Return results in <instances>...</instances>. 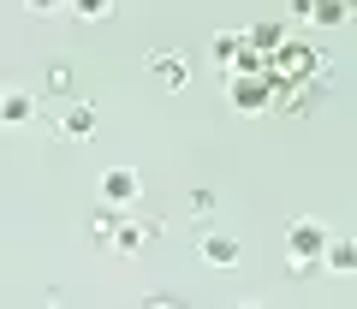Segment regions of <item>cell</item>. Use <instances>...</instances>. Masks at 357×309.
I'll use <instances>...</instances> for the list:
<instances>
[{
  "label": "cell",
  "mask_w": 357,
  "mask_h": 309,
  "mask_svg": "<svg viewBox=\"0 0 357 309\" xmlns=\"http://www.w3.org/2000/svg\"><path fill=\"white\" fill-rule=\"evenodd\" d=\"M328 226L321 220H310V214H298L292 226H286V262H321L328 256Z\"/></svg>",
  "instance_id": "obj_1"
},
{
  "label": "cell",
  "mask_w": 357,
  "mask_h": 309,
  "mask_svg": "<svg viewBox=\"0 0 357 309\" xmlns=\"http://www.w3.org/2000/svg\"><path fill=\"white\" fill-rule=\"evenodd\" d=\"M96 125H102V113H96L89 102H72L60 119H54V137H60V143H89V137H96Z\"/></svg>",
  "instance_id": "obj_2"
},
{
  "label": "cell",
  "mask_w": 357,
  "mask_h": 309,
  "mask_svg": "<svg viewBox=\"0 0 357 309\" xmlns=\"http://www.w3.org/2000/svg\"><path fill=\"white\" fill-rule=\"evenodd\" d=\"M137 196H143V179H137L131 167H107V173H102V203H107V208H119V214H126Z\"/></svg>",
  "instance_id": "obj_3"
},
{
  "label": "cell",
  "mask_w": 357,
  "mask_h": 309,
  "mask_svg": "<svg viewBox=\"0 0 357 309\" xmlns=\"http://www.w3.org/2000/svg\"><path fill=\"white\" fill-rule=\"evenodd\" d=\"M155 238H161V220H149V214H137V220H119V238H114V250L119 256H143V250L155 244Z\"/></svg>",
  "instance_id": "obj_4"
},
{
  "label": "cell",
  "mask_w": 357,
  "mask_h": 309,
  "mask_svg": "<svg viewBox=\"0 0 357 309\" xmlns=\"http://www.w3.org/2000/svg\"><path fill=\"white\" fill-rule=\"evenodd\" d=\"M197 250H203V262H208V268H220V274H232V268L244 262V244L232 238V232H203Z\"/></svg>",
  "instance_id": "obj_5"
},
{
  "label": "cell",
  "mask_w": 357,
  "mask_h": 309,
  "mask_svg": "<svg viewBox=\"0 0 357 309\" xmlns=\"http://www.w3.org/2000/svg\"><path fill=\"white\" fill-rule=\"evenodd\" d=\"M274 102V90H268L262 77H232V107H244V113H256V107Z\"/></svg>",
  "instance_id": "obj_6"
},
{
  "label": "cell",
  "mask_w": 357,
  "mask_h": 309,
  "mask_svg": "<svg viewBox=\"0 0 357 309\" xmlns=\"http://www.w3.org/2000/svg\"><path fill=\"white\" fill-rule=\"evenodd\" d=\"M149 72L155 77H161V84H167V90H185V84H191V77H185V54H149Z\"/></svg>",
  "instance_id": "obj_7"
},
{
  "label": "cell",
  "mask_w": 357,
  "mask_h": 309,
  "mask_svg": "<svg viewBox=\"0 0 357 309\" xmlns=\"http://www.w3.org/2000/svg\"><path fill=\"white\" fill-rule=\"evenodd\" d=\"M321 95H328V77H316V84H286V90H280V107L304 113V107H316Z\"/></svg>",
  "instance_id": "obj_8"
},
{
  "label": "cell",
  "mask_w": 357,
  "mask_h": 309,
  "mask_svg": "<svg viewBox=\"0 0 357 309\" xmlns=\"http://www.w3.org/2000/svg\"><path fill=\"white\" fill-rule=\"evenodd\" d=\"M321 268L328 274H357V238H333L328 256H321Z\"/></svg>",
  "instance_id": "obj_9"
},
{
  "label": "cell",
  "mask_w": 357,
  "mask_h": 309,
  "mask_svg": "<svg viewBox=\"0 0 357 309\" xmlns=\"http://www.w3.org/2000/svg\"><path fill=\"white\" fill-rule=\"evenodd\" d=\"M119 220H126V214H119V208H96V214H89V238H96V244H107V250H114V238H119Z\"/></svg>",
  "instance_id": "obj_10"
},
{
  "label": "cell",
  "mask_w": 357,
  "mask_h": 309,
  "mask_svg": "<svg viewBox=\"0 0 357 309\" xmlns=\"http://www.w3.org/2000/svg\"><path fill=\"white\" fill-rule=\"evenodd\" d=\"M298 18H316V24H345V18H351V6H340V0H316V6H310V0H304V6H298Z\"/></svg>",
  "instance_id": "obj_11"
},
{
  "label": "cell",
  "mask_w": 357,
  "mask_h": 309,
  "mask_svg": "<svg viewBox=\"0 0 357 309\" xmlns=\"http://www.w3.org/2000/svg\"><path fill=\"white\" fill-rule=\"evenodd\" d=\"M30 113H36V102H30L24 90H13L6 102H0V119H6V125H30Z\"/></svg>",
  "instance_id": "obj_12"
},
{
  "label": "cell",
  "mask_w": 357,
  "mask_h": 309,
  "mask_svg": "<svg viewBox=\"0 0 357 309\" xmlns=\"http://www.w3.org/2000/svg\"><path fill=\"white\" fill-rule=\"evenodd\" d=\"M66 90H72V65L54 60V65H48V95H66Z\"/></svg>",
  "instance_id": "obj_13"
},
{
  "label": "cell",
  "mask_w": 357,
  "mask_h": 309,
  "mask_svg": "<svg viewBox=\"0 0 357 309\" xmlns=\"http://www.w3.org/2000/svg\"><path fill=\"white\" fill-rule=\"evenodd\" d=\"M250 48L262 54V48H280V24H256L250 30Z\"/></svg>",
  "instance_id": "obj_14"
},
{
  "label": "cell",
  "mask_w": 357,
  "mask_h": 309,
  "mask_svg": "<svg viewBox=\"0 0 357 309\" xmlns=\"http://www.w3.org/2000/svg\"><path fill=\"white\" fill-rule=\"evenodd\" d=\"M191 214H215V191H191Z\"/></svg>",
  "instance_id": "obj_15"
},
{
  "label": "cell",
  "mask_w": 357,
  "mask_h": 309,
  "mask_svg": "<svg viewBox=\"0 0 357 309\" xmlns=\"http://www.w3.org/2000/svg\"><path fill=\"white\" fill-rule=\"evenodd\" d=\"M143 309H185V297H167V292H155V297H143Z\"/></svg>",
  "instance_id": "obj_16"
},
{
  "label": "cell",
  "mask_w": 357,
  "mask_h": 309,
  "mask_svg": "<svg viewBox=\"0 0 357 309\" xmlns=\"http://www.w3.org/2000/svg\"><path fill=\"white\" fill-rule=\"evenodd\" d=\"M107 13H114L107 0H84V6H77V18H107Z\"/></svg>",
  "instance_id": "obj_17"
},
{
  "label": "cell",
  "mask_w": 357,
  "mask_h": 309,
  "mask_svg": "<svg viewBox=\"0 0 357 309\" xmlns=\"http://www.w3.org/2000/svg\"><path fill=\"white\" fill-rule=\"evenodd\" d=\"M238 309H262V303H238Z\"/></svg>",
  "instance_id": "obj_18"
}]
</instances>
